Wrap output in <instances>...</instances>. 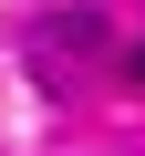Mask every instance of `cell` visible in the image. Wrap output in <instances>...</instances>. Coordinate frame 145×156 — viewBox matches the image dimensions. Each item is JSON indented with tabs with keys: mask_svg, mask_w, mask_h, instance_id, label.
Instances as JSON below:
<instances>
[{
	"mask_svg": "<svg viewBox=\"0 0 145 156\" xmlns=\"http://www.w3.org/2000/svg\"><path fill=\"white\" fill-rule=\"evenodd\" d=\"M135 83H145V52H135Z\"/></svg>",
	"mask_w": 145,
	"mask_h": 156,
	"instance_id": "cell-1",
	"label": "cell"
}]
</instances>
